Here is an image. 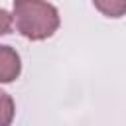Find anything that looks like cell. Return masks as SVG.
<instances>
[{"label": "cell", "mask_w": 126, "mask_h": 126, "mask_svg": "<svg viewBox=\"0 0 126 126\" xmlns=\"http://www.w3.org/2000/svg\"><path fill=\"white\" fill-rule=\"evenodd\" d=\"M94 8L106 18L126 16V0H93Z\"/></svg>", "instance_id": "3957f363"}, {"label": "cell", "mask_w": 126, "mask_h": 126, "mask_svg": "<svg viewBox=\"0 0 126 126\" xmlns=\"http://www.w3.org/2000/svg\"><path fill=\"white\" fill-rule=\"evenodd\" d=\"M10 30H12V16L0 8V35L10 33Z\"/></svg>", "instance_id": "5b68a950"}, {"label": "cell", "mask_w": 126, "mask_h": 126, "mask_svg": "<svg viewBox=\"0 0 126 126\" xmlns=\"http://www.w3.org/2000/svg\"><path fill=\"white\" fill-rule=\"evenodd\" d=\"M14 20L16 30L32 41L51 37L61 24L57 8L45 0H14Z\"/></svg>", "instance_id": "6da1fadb"}, {"label": "cell", "mask_w": 126, "mask_h": 126, "mask_svg": "<svg viewBox=\"0 0 126 126\" xmlns=\"http://www.w3.org/2000/svg\"><path fill=\"white\" fill-rule=\"evenodd\" d=\"M14 112H16V106H14L12 96L0 91V126H8L14 120Z\"/></svg>", "instance_id": "277c9868"}, {"label": "cell", "mask_w": 126, "mask_h": 126, "mask_svg": "<svg viewBox=\"0 0 126 126\" xmlns=\"http://www.w3.org/2000/svg\"><path fill=\"white\" fill-rule=\"evenodd\" d=\"M22 61L14 47L0 45V83H12L20 77Z\"/></svg>", "instance_id": "7a4b0ae2"}]
</instances>
